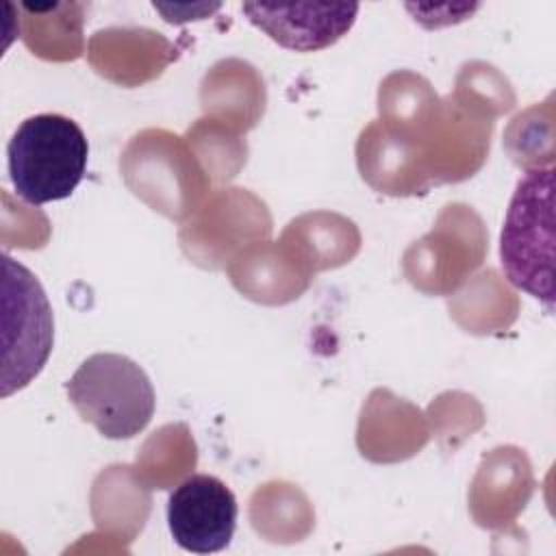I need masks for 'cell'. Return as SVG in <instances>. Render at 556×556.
I'll return each mask as SVG.
<instances>
[{"mask_svg":"<svg viewBox=\"0 0 556 556\" xmlns=\"http://www.w3.org/2000/svg\"><path fill=\"white\" fill-rule=\"evenodd\" d=\"M83 421L106 439H130L152 419L156 395L148 374L128 356L98 352L85 358L65 382Z\"/></svg>","mask_w":556,"mask_h":556,"instance_id":"cell-3","label":"cell"},{"mask_svg":"<svg viewBox=\"0 0 556 556\" xmlns=\"http://www.w3.org/2000/svg\"><path fill=\"white\" fill-rule=\"evenodd\" d=\"M241 11L278 46L315 52L332 46L352 28L358 4H241Z\"/></svg>","mask_w":556,"mask_h":556,"instance_id":"cell-6","label":"cell"},{"mask_svg":"<svg viewBox=\"0 0 556 556\" xmlns=\"http://www.w3.org/2000/svg\"><path fill=\"white\" fill-rule=\"evenodd\" d=\"M4 265V337L17 334L13 341L4 343V361L15 354V358L4 365L2 395H11L15 389L26 387L46 365L52 341L54 321L48 298L33 271L2 256Z\"/></svg>","mask_w":556,"mask_h":556,"instance_id":"cell-4","label":"cell"},{"mask_svg":"<svg viewBox=\"0 0 556 556\" xmlns=\"http://www.w3.org/2000/svg\"><path fill=\"white\" fill-rule=\"evenodd\" d=\"M237 497L215 476L185 478L167 500V526L178 547L215 554L230 545L237 528Z\"/></svg>","mask_w":556,"mask_h":556,"instance_id":"cell-5","label":"cell"},{"mask_svg":"<svg viewBox=\"0 0 556 556\" xmlns=\"http://www.w3.org/2000/svg\"><path fill=\"white\" fill-rule=\"evenodd\" d=\"M500 263L508 282L554 308V167L528 169L510 198Z\"/></svg>","mask_w":556,"mask_h":556,"instance_id":"cell-2","label":"cell"},{"mask_svg":"<svg viewBox=\"0 0 556 556\" xmlns=\"http://www.w3.org/2000/svg\"><path fill=\"white\" fill-rule=\"evenodd\" d=\"M15 193L35 206L70 198L85 178L89 143L83 128L59 113L26 117L9 146Z\"/></svg>","mask_w":556,"mask_h":556,"instance_id":"cell-1","label":"cell"}]
</instances>
